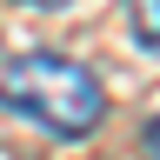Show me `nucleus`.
Wrapping results in <instances>:
<instances>
[{
  "label": "nucleus",
  "mask_w": 160,
  "mask_h": 160,
  "mask_svg": "<svg viewBox=\"0 0 160 160\" xmlns=\"http://www.w3.org/2000/svg\"><path fill=\"white\" fill-rule=\"evenodd\" d=\"M147 153L160 160V120H147Z\"/></svg>",
  "instance_id": "nucleus-3"
},
{
  "label": "nucleus",
  "mask_w": 160,
  "mask_h": 160,
  "mask_svg": "<svg viewBox=\"0 0 160 160\" xmlns=\"http://www.w3.org/2000/svg\"><path fill=\"white\" fill-rule=\"evenodd\" d=\"M27 7H60V0H27Z\"/></svg>",
  "instance_id": "nucleus-4"
},
{
  "label": "nucleus",
  "mask_w": 160,
  "mask_h": 160,
  "mask_svg": "<svg viewBox=\"0 0 160 160\" xmlns=\"http://www.w3.org/2000/svg\"><path fill=\"white\" fill-rule=\"evenodd\" d=\"M127 33L140 47H160V0H127Z\"/></svg>",
  "instance_id": "nucleus-2"
},
{
  "label": "nucleus",
  "mask_w": 160,
  "mask_h": 160,
  "mask_svg": "<svg viewBox=\"0 0 160 160\" xmlns=\"http://www.w3.org/2000/svg\"><path fill=\"white\" fill-rule=\"evenodd\" d=\"M0 107L27 113L53 140H87L107 120V87L93 80V67H80L67 53H20L0 73Z\"/></svg>",
  "instance_id": "nucleus-1"
}]
</instances>
